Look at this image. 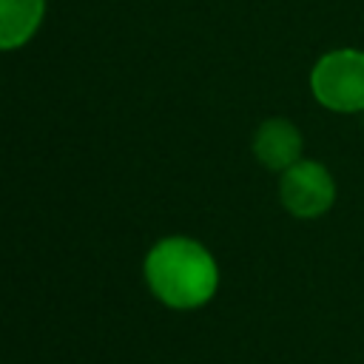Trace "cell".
I'll return each instance as SVG.
<instances>
[{"label":"cell","instance_id":"obj_2","mask_svg":"<svg viewBox=\"0 0 364 364\" xmlns=\"http://www.w3.org/2000/svg\"><path fill=\"white\" fill-rule=\"evenodd\" d=\"M313 97L338 114L364 111V51L336 48L324 54L310 71Z\"/></svg>","mask_w":364,"mask_h":364},{"label":"cell","instance_id":"obj_4","mask_svg":"<svg viewBox=\"0 0 364 364\" xmlns=\"http://www.w3.org/2000/svg\"><path fill=\"white\" fill-rule=\"evenodd\" d=\"M253 154L264 168L287 171L301 156V134H299V128L293 122L273 117V119L262 122V128L256 131Z\"/></svg>","mask_w":364,"mask_h":364},{"label":"cell","instance_id":"obj_1","mask_svg":"<svg viewBox=\"0 0 364 364\" xmlns=\"http://www.w3.org/2000/svg\"><path fill=\"white\" fill-rule=\"evenodd\" d=\"M145 279L154 296L168 307L193 310L216 293L219 270L199 242L171 236L151 247L145 259Z\"/></svg>","mask_w":364,"mask_h":364},{"label":"cell","instance_id":"obj_5","mask_svg":"<svg viewBox=\"0 0 364 364\" xmlns=\"http://www.w3.org/2000/svg\"><path fill=\"white\" fill-rule=\"evenodd\" d=\"M46 0H0V51L20 48L43 23Z\"/></svg>","mask_w":364,"mask_h":364},{"label":"cell","instance_id":"obj_3","mask_svg":"<svg viewBox=\"0 0 364 364\" xmlns=\"http://www.w3.org/2000/svg\"><path fill=\"white\" fill-rule=\"evenodd\" d=\"M279 196H282V205L293 216L313 219V216H321L324 210H330V205L336 199V182L321 162L299 159L296 165H290L284 171Z\"/></svg>","mask_w":364,"mask_h":364}]
</instances>
